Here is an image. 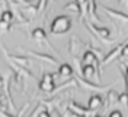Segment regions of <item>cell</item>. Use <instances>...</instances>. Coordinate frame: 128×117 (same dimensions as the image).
Segmentation results:
<instances>
[{
	"instance_id": "cell-1",
	"label": "cell",
	"mask_w": 128,
	"mask_h": 117,
	"mask_svg": "<svg viewBox=\"0 0 128 117\" xmlns=\"http://www.w3.org/2000/svg\"><path fill=\"white\" fill-rule=\"evenodd\" d=\"M71 28V19L67 15H60L57 18H54V20L52 22L51 27H50V32L51 34H64L66 32H68Z\"/></svg>"
},
{
	"instance_id": "cell-2",
	"label": "cell",
	"mask_w": 128,
	"mask_h": 117,
	"mask_svg": "<svg viewBox=\"0 0 128 117\" xmlns=\"http://www.w3.org/2000/svg\"><path fill=\"white\" fill-rule=\"evenodd\" d=\"M0 48H2L5 58H6V61L9 63H13L15 66H19V67H23V68H27L28 66H30V59L28 57H24V55H13V54H9L6 52V49L4 48V45L0 44Z\"/></svg>"
},
{
	"instance_id": "cell-3",
	"label": "cell",
	"mask_w": 128,
	"mask_h": 117,
	"mask_svg": "<svg viewBox=\"0 0 128 117\" xmlns=\"http://www.w3.org/2000/svg\"><path fill=\"white\" fill-rule=\"evenodd\" d=\"M75 81H76V82L79 83V86H81L82 88H85V89H89V91H93V92L104 93V92H106V91L109 89V87H108V86H105V87H102V86H99V84L90 83L88 79H84V78H76Z\"/></svg>"
},
{
	"instance_id": "cell-4",
	"label": "cell",
	"mask_w": 128,
	"mask_h": 117,
	"mask_svg": "<svg viewBox=\"0 0 128 117\" xmlns=\"http://www.w3.org/2000/svg\"><path fill=\"white\" fill-rule=\"evenodd\" d=\"M67 111L71 112L72 115L78 116V117H88V116L91 113V111H89L88 107L85 108V107H82L81 105H79V103H76V102H74V101L68 103Z\"/></svg>"
},
{
	"instance_id": "cell-5",
	"label": "cell",
	"mask_w": 128,
	"mask_h": 117,
	"mask_svg": "<svg viewBox=\"0 0 128 117\" xmlns=\"http://www.w3.org/2000/svg\"><path fill=\"white\" fill-rule=\"evenodd\" d=\"M89 28L94 32V34L98 35V38L102 42H105V43L108 42L109 37H110V30H109L108 28H99V27H95V25L90 24V23H89Z\"/></svg>"
},
{
	"instance_id": "cell-6",
	"label": "cell",
	"mask_w": 128,
	"mask_h": 117,
	"mask_svg": "<svg viewBox=\"0 0 128 117\" xmlns=\"http://www.w3.org/2000/svg\"><path fill=\"white\" fill-rule=\"evenodd\" d=\"M27 54H30L32 57L37 58V59L42 61V62H46L48 64H52V66H57V61L54 59L53 57L48 55V54H43V53H37V52H33V50H26Z\"/></svg>"
},
{
	"instance_id": "cell-7",
	"label": "cell",
	"mask_w": 128,
	"mask_h": 117,
	"mask_svg": "<svg viewBox=\"0 0 128 117\" xmlns=\"http://www.w3.org/2000/svg\"><path fill=\"white\" fill-rule=\"evenodd\" d=\"M102 105H103L102 97H100L99 94H93V96L89 98V101H88V110L91 111V112H94V111H96L98 108H100Z\"/></svg>"
},
{
	"instance_id": "cell-8",
	"label": "cell",
	"mask_w": 128,
	"mask_h": 117,
	"mask_svg": "<svg viewBox=\"0 0 128 117\" xmlns=\"http://www.w3.org/2000/svg\"><path fill=\"white\" fill-rule=\"evenodd\" d=\"M94 63H99L96 54L93 50H86L82 55V66H94Z\"/></svg>"
},
{
	"instance_id": "cell-9",
	"label": "cell",
	"mask_w": 128,
	"mask_h": 117,
	"mask_svg": "<svg viewBox=\"0 0 128 117\" xmlns=\"http://www.w3.org/2000/svg\"><path fill=\"white\" fill-rule=\"evenodd\" d=\"M123 45V44H122ZM122 45H118V47H116L110 53H109L108 55H105L104 58H103V61H102V66H106V64H109L110 62H113L114 59H117V58L120 55V50H122Z\"/></svg>"
},
{
	"instance_id": "cell-10",
	"label": "cell",
	"mask_w": 128,
	"mask_h": 117,
	"mask_svg": "<svg viewBox=\"0 0 128 117\" xmlns=\"http://www.w3.org/2000/svg\"><path fill=\"white\" fill-rule=\"evenodd\" d=\"M99 8L103 9L105 13H108L110 16L118 19V20H120V22H123V23H128V15H126V14H123V13H119V11H117V10H114V9H108V8H105V6H99Z\"/></svg>"
},
{
	"instance_id": "cell-11",
	"label": "cell",
	"mask_w": 128,
	"mask_h": 117,
	"mask_svg": "<svg viewBox=\"0 0 128 117\" xmlns=\"http://www.w3.org/2000/svg\"><path fill=\"white\" fill-rule=\"evenodd\" d=\"M82 42L80 40V39L76 37V35H72L71 37V39H70V45H68V50L72 53V54H76L82 47H85V44H82V45H79V44H81Z\"/></svg>"
},
{
	"instance_id": "cell-12",
	"label": "cell",
	"mask_w": 128,
	"mask_h": 117,
	"mask_svg": "<svg viewBox=\"0 0 128 117\" xmlns=\"http://www.w3.org/2000/svg\"><path fill=\"white\" fill-rule=\"evenodd\" d=\"M88 14L89 16L95 22H100L99 16H96V4L95 0H89V5H88Z\"/></svg>"
},
{
	"instance_id": "cell-13",
	"label": "cell",
	"mask_w": 128,
	"mask_h": 117,
	"mask_svg": "<svg viewBox=\"0 0 128 117\" xmlns=\"http://www.w3.org/2000/svg\"><path fill=\"white\" fill-rule=\"evenodd\" d=\"M32 37H33L37 42H44V40H47V34H46V32H44L43 28L34 29V30L32 32Z\"/></svg>"
},
{
	"instance_id": "cell-14",
	"label": "cell",
	"mask_w": 128,
	"mask_h": 117,
	"mask_svg": "<svg viewBox=\"0 0 128 117\" xmlns=\"http://www.w3.org/2000/svg\"><path fill=\"white\" fill-rule=\"evenodd\" d=\"M58 72H60V74L64 76V77H71L72 74H74V69H72V67H71L70 64H67V63L61 64L60 68H58Z\"/></svg>"
},
{
	"instance_id": "cell-15",
	"label": "cell",
	"mask_w": 128,
	"mask_h": 117,
	"mask_svg": "<svg viewBox=\"0 0 128 117\" xmlns=\"http://www.w3.org/2000/svg\"><path fill=\"white\" fill-rule=\"evenodd\" d=\"M95 73V67L94 66H82L81 68V74L84 78H91Z\"/></svg>"
},
{
	"instance_id": "cell-16",
	"label": "cell",
	"mask_w": 128,
	"mask_h": 117,
	"mask_svg": "<svg viewBox=\"0 0 128 117\" xmlns=\"http://www.w3.org/2000/svg\"><path fill=\"white\" fill-rule=\"evenodd\" d=\"M13 19H14V13L12 10H9V9L4 10L2 13V15H0V20H3L4 23H8V24H10L13 22Z\"/></svg>"
},
{
	"instance_id": "cell-17",
	"label": "cell",
	"mask_w": 128,
	"mask_h": 117,
	"mask_svg": "<svg viewBox=\"0 0 128 117\" xmlns=\"http://www.w3.org/2000/svg\"><path fill=\"white\" fill-rule=\"evenodd\" d=\"M40 89L42 92H46V93H52L54 89H56V84L54 83H46L43 81L40 82Z\"/></svg>"
},
{
	"instance_id": "cell-18",
	"label": "cell",
	"mask_w": 128,
	"mask_h": 117,
	"mask_svg": "<svg viewBox=\"0 0 128 117\" xmlns=\"http://www.w3.org/2000/svg\"><path fill=\"white\" fill-rule=\"evenodd\" d=\"M106 94H108V96H106V101H108L109 106H112V105H113L114 102H117L118 98H119V94L116 93V92H108Z\"/></svg>"
},
{
	"instance_id": "cell-19",
	"label": "cell",
	"mask_w": 128,
	"mask_h": 117,
	"mask_svg": "<svg viewBox=\"0 0 128 117\" xmlns=\"http://www.w3.org/2000/svg\"><path fill=\"white\" fill-rule=\"evenodd\" d=\"M65 9L66 10H70L72 13H80V6L76 1H72V3H68L67 5H65Z\"/></svg>"
},
{
	"instance_id": "cell-20",
	"label": "cell",
	"mask_w": 128,
	"mask_h": 117,
	"mask_svg": "<svg viewBox=\"0 0 128 117\" xmlns=\"http://www.w3.org/2000/svg\"><path fill=\"white\" fill-rule=\"evenodd\" d=\"M54 74L56 73H46V74H43L42 81L46 82V83H54V78H56Z\"/></svg>"
},
{
	"instance_id": "cell-21",
	"label": "cell",
	"mask_w": 128,
	"mask_h": 117,
	"mask_svg": "<svg viewBox=\"0 0 128 117\" xmlns=\"http://www.w3.org/2000/svg\"><path fill=\"white\" fill-rule=\"evenodd\" d=\"M10 24H8V23H4L3 20H0V34H4V33H6L9 29H10Z\"/></svg>"
},
{
	"instance_id": "cell-22",
	"label": "cell",
	"mask_w": 128,
	"mask_h": 117,
	"mask_svg": "<svg viewBox=\"0 0 128 117\" xmlns=\"http://www.w3.org/2000/svg\"><path fill=\"white\" fill-rule=\"evenodd\" d=\"M47 5V0H37V5H36V8H37V13L42 11Z\"/></svg>"
},
{
	"instance_id": "cell-23",
	"label": "cell",
	"mask_w": 128,
	"mask_h": 117,
	"mask_svg": "<svg viewBox=\"0 0 128 117\" xmlns=\"http://www.w3.org/2000/svg\"><path fill=\"white\" fill-rule=\"evenodd\" d=\"M118 101H119L120 103H123V105H128V93L126 92V93L119 94V98H118Z\"/></svg>"
},
{
	"instance_id": "cell-24",
	"label": "cell",
	"mask_w": 128,
	"mask_h": 117,
	"mask_svg": "<svg viewBox=\"0 0 128 117\" xmlns=\"http://www.w3.org/2000/svg\"><path fill=\"white\" fill-rule=\"evenodd\" d=\"M120 55H122V57H127V58H128V43H124V44L122 45Z\"/></svg>"
},
{
	"instance_id": "cell-25",
	"label": "cell",
	"mask_w": 128,
	"mask_h": 117,
	"mask_svg": "<svg viewBox=\"0 0 128 117\" xmlns=\"http://www.w3.org/2000/svg\"><path fill=\"white\" fill-rule=\"evenodd\" d=\"M37 117H51V113H50L48 111L43 110L42 112H40V113H38V116H37Z\"/></svg>"
},
{
	"instance_id": "cell-26",
	"label": "cell",
	"mask_w": 128,
	"mask_h": 117,
	"mask_svg": "<svg viewBox=\"0 0 128 117\" xmlns=\"http://www.w3.org/2000/svg\"><path fill=\"white\" fill-rule=\"evenodd\" d=\"M109 117H123V115H122L120 111H113L110 115H109Z\"/></svg>"
},
{
	"instance_id": "cell-27",
	"label": "cell",
	"mask_w": 128,
	"mask_h": 117,
	"mask_svg": "<svg viewBox=\"0 0 128 117\" xmlns=\"http://www.w3.org/2000/svg\"><path fill=\"white\" fill-rule=\"evenodd\" d=\"M0 117H14V116H12V115H8V113H5V112H3L2 110H0Z\"/></svg>"
},
{
	"instance_id": "cell-28",
	"label": "cell",
	"mask_w": 128,
	"mask_h": 117,
	"mask_svg": "<svg viewBox=\"0 0 128 117\" xmlns=\"http://www.w3.org/2000/svg\"><path fill=\"white\" fill-rule=\"evenodd\" d=\"M126 83H127V93H128V67L126 71Z\"/></svg>"
},
{
	"instance_id": "cell-29",
	"label": "cell",
	"mask_w": 128,
	"mask_h": 117,
	"mask_svg": "<svg viewBox=\"0 0 128 117\" xmlns=\"http://www.w3.org/2000/svg\"><path fill=\"white\" fill-rule=\"evenodd\" d=\"M126 1H128V0H119V3H126Z\"/></svg>"
},
{
	"instance_id": "cell-30",
	"label": "cell",
	"mask_w": 128,
	"mask_h": 117,
	"mask_svg": "<svg viewBox=\"0 0 128 117\" xmlns=\"http://www.w3.org/2000/svg\"><path fill=\"white\" fill-rule=\"evenodd\" d=\"M95 117H103V116H99V115H98V116H95Z\"/></svg>"
},
{
	"instance_id": "cell-31",
	"label": "cell",
	"mask_w": 128,
	"mask_h": 117,
	"mask_svg": "<svg viewBox=\"0 0 128 117\" xmlns=\"http://www.w3.org/2000/svg\"><path fill=\"white\" fill-rule=\"evenodd\" d=\"M127 6H128V1H127Z\"/></svg>"
}]
</instances>
